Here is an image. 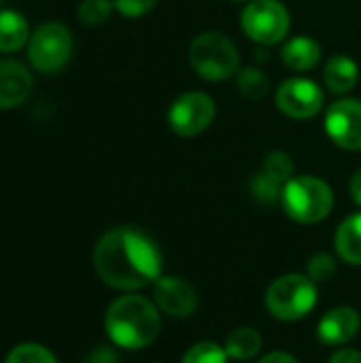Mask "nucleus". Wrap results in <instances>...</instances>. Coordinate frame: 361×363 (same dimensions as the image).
<instances>
[{
    "mask_svg": "<svg viewBox=\"0 0 361 363\" xmlns=\"http://www.w3.org/2000/svg\"><path fill=\"white\" fill-rule=\"evenodd\" d=\"M94 268L104 285L119 291H136L162 277V253L145 232L115 228L98 240Z\"/></svg>",
    "mask_w": 361,
    "mask_h": 363,
    "instance_id": "nucleus-1",
    "label": "nucleus"
},
{
    "mask_svg": "<svg viewBox=\"0 0 361 363\" xmlns=\"http://www.w3.org/2000/svg\"><path fill=\"white\" fill-rule=\"evenodd\" d=\"M109 338L128 351H138L155 342L162 321L155 304L143 296L128 294L117 298L104 317Z\"/></svg>",
    "mask_w": 361,
    "mask_h": 363,
    "instance_id": "nucleus-2",
    "label": "nucleus"
},
{
    "mask_svg": "<svg viewBox=\"0 0 361 363\" xmlns=\"http://www.w3.org/2000/svg\"><path fill=\"white\" fill-rule=\"evenodd\" d=\"M281 202L294 221L313 225L332 213L334 194L330 185L317 177H294L285 183Z\"/></svg>",
    "mask_w": 361,
    "mask_h": 363,
    "instance_id": "nucleus-3",
    "label": "nucleus"
},
{
    "mask_svg": "<svg viewBox=\"0 0 361 363\" xmlns=\"http://www.w3.org/2000/svg\"><path fill=\"white\" fill-rule=\"evenodd\" d=\"M315 304L317 283L309 274H283L266 291V308L281 321H300Z\"/></svg>",
    "mask_w": 361,
    "mask_h": 363,
    "instance_id": "nucleus-4",
    "label": "nucleus"
},
{
    "mask_svg": "<svg viewBox=\"0 0 361 363\" xmlns=\"http://www.w3.org/2000/svg\"><path fill=\"white\" fill-rule=\"evenodd\" d=\"M189 62L194 70L209 81H221L238 72V49L221 32H202L189 45Z\"/></svg>",
    "mask_w": 361,
    "mask_h": 363,
    "instance_id": "nucleus-5",
    "label": "nucleus"
},
{
    "mask_svg": "<svg viewBox=\"0 0 361 363\" xmlns=\"http://www.w3.org/2000/svg\"><path fill=\"white\" fill-rule=\"evenodd\" d=\"M72 55V34L66 26L57 21L43 23L28 43L30 64L38 72H57L62 70Z\"/></svg>",
    "mask_w": 361,
    "mask_h": 363,
    "instance_id": "nucleus-6",
    "label": "nucleus"
},
{
    "mask_svg": "<svg viewBox=\"0 0 361 363\" xmlns=\"http://www.w3.org/2000/svg\"><path fill=\"white\" fill-rule=\"evenodd\" d=\"M240 23L251 40L274 45L287 36L291 17L279 0H251L243 11Z\"/></svg>",
    "mask_w": 361,
    "mask_h": 363,
    "instance_id": "nucleus-7",
    "label": "nucleus"
},
{
    "mask_svg": "<svg viewBox=\"0 0 361 363\" xmlns=\"http://www.w3.org/2000/svg\"><path fill=\"white\" fill-rule=\"evenodd\" d=\"M215 102L204 91L183 94L168 108V125L181 138H191L204 132L215 119Z\"/></svg>",
    "mask_w": 361,
    "mask_h": 363,
    "instance_id": "nucleus-8",
    "label": "nucleus"
},
{
    "mask_svg": "<svg viewBox=\"0 0 361 363\" xmlns=\"http://www.w3.org/2000/svg\"><path fill=\"white\" fill-rule=\"evenodd\" d=\"M277 106L291 119H311L323 108V89L309 79H287L277 89Z\"/></svg>",
    "mask_w": 361,
    "mask_h": 363,
    "instance_id": "nucleus-9",
    "label": "nucleus"
},
{
    "mask_svg": "<svg viewBox=\"0 0 361 363\" xmlns=\"http://www.w3.org/2000/svg\"><path fill=\"white\" fill-rule=\"evenodd\" d=\"M328 136L347 151L361 149V102L347 98L334 102L326 113Z\"/></svg>",
    "mask_w": 361,
    "mask_h": 363,
    "instance_id": "nucleus-10",
    "label": "nucleus"
},
{
    "mask_svg": "<svg viewBox=\"0 0 361 363\" xmlns=\"http://www.w3.org/2000/svg\"><path fill=\"white\" fill-rule=\"evenodd\" d=\"M153 298L162 313L177 319L191 317L198 306L196 289L181 277H160L153 283Z\"/></svg>",
    "mask_w": 361,
    "mask_h": 363,
    "instance_id": "nucleus-11",
    "label": "nucleus"
},
{
    "mask_svg": "<svg viewBox=\"0 0 361 363\" xmlns=\"http://www.w3.org/2000/svg\"><path fill=\"white\" fill-rule=\"evenodd\" d=\"M361 328L360 313L351 306H336L323 315L317 325V336L328 347H343L357 336Z\"/></svg>",
    "mask_w": 361,
    "mask_h": 363,
    "instance_id": "nucleus-12",
    "label": "nucleus"
},
{
    "mask_svg": "<svg viewBox=\"0 0 361 363\" xmlns=\"http://www.w3.org/2000/svg\"><path fill=\"white\" fill-rule=\"evenodd\" d=\"M32 91V77L21 62H0V108H15L28 100Z\"/></svg>",
    "mask_w": 361,
    "mask_h": 363,
    "instance_id": "nucleus-13",
    "label": "nucleus"
},
{
    "mask_svg": "<svg viewBox=\"0 0 361 363\" xmlns=\"http://www.w3.org/2000/svg\"><path fill=\"white\" fill-rule=\"evenodd\" d=\"M281 57L287 68L296 72H306V70H313L321 62V47L317 40L309 36H296L283 47Z\"/></svg>",
    "mask_w": 361,
    "mask_h": 363,
    "instance_id": "nucleus-14",
    "label": "nucleus"
},
{
    "mask_svg": "<svg viewBox=\"0 0 361 363\" xmlns=\"http://www.w3.org/2000/svg\"><path fill=\"white\" fill-rule=\"evenodd\" d=\"M360 68L347 55H334L323 70V81L332 94H347L357 85Z\"/></svg>",
    "mask_w": 361,
    "mask_h": 363,
    "instance_id": "nucleus-15",
    "label": "nucleus"
},
{
    "mask_svg": "<svg viewBox=\"0 0 361 363\" xmlns=\"http://www.w3.org/2000/svg\"><path fill=\"white\" fill-rule=\"evenodd\" d=\"M334 245L343 262L351 266H361V213L347 217L338 225Z\"/></svg>",
    "mask_w": 361,
    "mask_h": 363,
    "instance_id": "nucleus-16",
    "label": "nucleus"
},
{
    "mask_svg": "<svg viewBox=\"0 0 361 363\" xmlns=\"http://www.w3.org/2000/svg\"><path fill=\"white\" fill-rule=\"evenodd\" d=\"M30 36L28 21L17 11H0V53L19 51Z\"/></svg>",
    "mask_w": 361,
    "mask_h": 363,
    "instance_id": "nucleus-17",
    "label": "nucleus"
},
{
    "mask_svg": "<svg viewBox=\"0 0 361 363\" xmlns=\"http://www.w3.org/2000/svg\"><path fill=\"white\" fill-rule=\"evenodd\" d=\"M223 349H226L228 357L247 362V359H253L262 351V336L253 328H238V330L230 332Z\"/></svg>",
    "mask_w": 361,
    "mask_h": 363,
    "instance_id": "nucleus-18",
    "label": "nucleus"
},
{
    "mask_svg": "<svg viewBox=\"0 0 361 363\" xmlns=\"http://www.w3.org/2000/svg\"><path fill=\"white\" fill-rule=\"evenodd\" d=\"M236 85H238V91L249 100H262L270 89V81L260 68H243L238 72Z\"/></svg>",
    "mask_w": 361,
    "mask_h": 363,
    "instance_id": "nucleus-19",
    "label": "nucleus"
},
{
    "mask_svg": "<svg viewBox=\"0 0 361 363\" xmlns=\"http://www.w3.org/2000/svg\"><path fill=\"white\" fill-rule=\"evenodd\" d=\"M283 187H285L283 183L274 181V179H272V177H268L266 172L255 174V177L251 179V183H249V191H251L253 200H255V202H260V204H264V206L274 204L277 200H281V196H283Z\"/></svg>",
    "mask_w": 361,
    "mask_h": 363,
    "instance_id": "nucleus-20",
    "label": "nucleus"
},
{
    "mask_svg": "<svg viewBox=\"0 0 361 363\" xmlns=\"http://www.w3.org/2000/svg\"><path fill=\"white\" fill-rule=\"evenodd\" d=\"M115 9L113 0H83L77 9V17L85 26H98L104 23Z\"/></svg>",
    "mask_w": 361,
    "mask_h": 363,
    "instance_id": "nucleus-21",
    "label": "nucleus"
},
{
    "mask_svg": "<svg viewBox=\"0 0 361 363\" xmlns=\"http://www.w3.org/2000/svg\"><path fill=\"white\" fill-rule=\"evenodd\" d=\"M4 363H57V359H55V355H53L49 349H45V347H40V345L28 342V345L15 347V349L6 355Z\"/></svg>",
    "mask_w": 361,
    "mask_h": 363,
    "instance_id": "nucleus-22",
    "label": "nucleus"
},
{
    "mask_svg": "<svg viewBox=\"0 0 361 363\" xmlns=\"http://www.w3.org/2000/svg\"><path fill=\"white\" fill-rule=\"evenodd\" d=\"M262 172H266L268 177L285 185L289 179H294V160L285 151H272L268 153Z\"/></svg>",
    "mask_w": 361,
    "mask_h": 363,
    "instance_id": "nucleus-23",
    "label": "nucleus"
},
{
    "mask_svg": "<svg viewBox=\"0 0 361 363\" xmlns=\"http://www.w3.org/2000/svg\"><path fill=\"white\" fill-rule=\"evenodd\" d=\"M181 363H228V353L215 342H198L183 355Z\"/></svg>",
    "mask_w": 361,
    "mask_h": 363,
    "instance_id": "nucleus-24",
    "label": "nucleus"
},
{
    "mask_svg": "<svg viewBox=\"0 0 361 363\" xmlns=\"http://www.w3.org/2000/svg\"><path fill=\"white\" fill-rule=\"evenodd\" d=\"M306 274L315 283H328L336 274V259L330 253H317L306 264Z\"/></svg>",
    "mask_w": 361,
    "mask_h": 363,
    "instance_id": "nucleus-25",
    "label": "nucleus"
},
{
    "mask_svg": "<svg viewBox=\"0 0 361 363\" xmlns=\"http://www.w3.org/2000/svg\"><path fill=\"white\" fill-rule=\"evenodd\" d=\"M113 2H115V9L121 15H126L130 19H136V17L147 15L155 6L157 0H113Z\"/></svg>",
    "mask_w": 361,
    "mask_h": 363,
    "instance_id": "nucleus-26",
    "label": "nucleus"
},
{
    "mask_svg": "<svg viewBox=\"0 0 361 363\" xmlns=\"http://www.w3.org/2000/svg\"><path fill=\"white\" fill-rule=\"evenodd\" d=\"M117 353L111 349V347H98L94 349L87 357H85V363H117Z\"/></svg>",
    "mask_w": 361,
    "mask_h": 363,
    "instance_id": "nucleus-27",
    "label": "nucleus"
},
{
    "mask_svg": "<svg viewBox=\"0 0 361 363\" xmlns=\"http://www.w3.org/2000/svg\"><path fill=\"white\" fill-rule=\"evenodd\" d=\"M330 363H361V353L355 349H338L330 357Z\"/></svg>",
    "mask_w": 361,
    "mask_h": 363,
    "instance_id": "nucleus-28",
    "label": "nucleus"
},
{
    "mask_svg": "<svg viewBox=\"0 0 361 363\" xmlns=\"http://www.w3.org/2000/svg\"><path fill=\"white\" fill-rule=\"evenodd\" d=\"M257 363H298V359L289 353H283V351H274V353H268L266 357H262Z\"/></svg>",
    "mask_w": 361,
    "mask_h": 363,
    "instance_id": "nucleus-29",
    "label": "nucleus"
},
{
    "mask_svg": "<svg viewBox=\"0 0 361 363\" xmlns=\"http://www.w3.org/2000/svg\"><path fill=\"white\" fill-rule=\"evenodd\" d=\"M349 189H351V198H353V202L355 204H360L361 206V168L351 177V185H349Z\"/></svg>",
    "mask_w": 361,
    "mask_h": 363,
    "instance_id": "nucleus-30",
    "label": "nucleus"
},
{
    "mask_svg": "<svg viewBox=\"0 0 361 363\" xmlns=\"http://www.w3.org/2000/svg\"><path fill=\"white\" fill-rule=\"evenodd\" d=\"M234 2H251V0H234Z\"/></svg>",
    "mask_w": 361,
    "mask_h": 363,
    "instance_id": "nucleus-31",
    "label": "nucleus"
},
{
    "mask_svg": "<svg viewBox=\"0 0 361 363\" xmlns=\"http://www.w3.org/2000/svg\"><path fill=\"white\" fill-rule=\"evenodd\" d=\"M0 2H2V0H0Z\"/></svg>",
    "mask_w": 361,
    "mask_h": 363,
    "instance_id": "nucleus-32",
    "label": "nucleus"
}]
</instances>
